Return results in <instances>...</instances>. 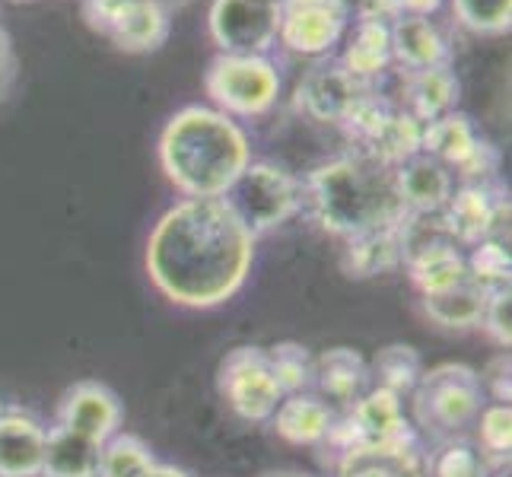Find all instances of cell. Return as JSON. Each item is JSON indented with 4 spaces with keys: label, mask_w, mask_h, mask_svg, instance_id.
Returning a JSON list of instances; mask_svg holds the SVG:
<instances>
[{
    "label": "cell",
    "mask_w": 512,
    "mask_h": 477,
    "mask_svg": "<svg viewBox=\"0 0 512 477\" xmlns=\"http://www.w3.org/2000/svg\"><path fill=\"white\" fill-rule=\"evenodd\" d=\"M255 242L223 198H182L147 239V274L169 303L214 309L245 287Z\"/></svg>",
    "instance_id": "6da1fadb"
},
{
    "label": "cell",
    "mask_w": 512,
    "mask_h": 477,
    "mask_svg": "<svg viewBox=\"0 0 512 477\" xmlns=\"http://www.w3.org/2000/svg\"><path fill=\"white\" fill-rule=\"evenodd\" d=\"M303 207L328 236L353 239L373 229L401 226L408 217L392 166L366 153H344L315 166L303 179Z\"/></svg>",
    "instance_id": "7a4b0ae2"
},
{
    "label": "cell",
    "mask_w": 512,
    "mask_h": 477,
    "mask_svg": "<svg viewBox=\"0 0 512 477\" xmlns=\"http://www.w3.org/2000/svg\"><path fill=\"white\" fill-rule=\"evenodd\" d=\"M249 163V134L214 105H185L160 134V166L185 198H223Z\"/></svg>",
    "instance_id": "3957f363"
},
{
    "label": "cell",
    "mask_w": 512,
    "mask_h": 477,
    "mask_svg": "<svg viewBox=\"0 0 512 477\" xmlns=\"http://www.w3.org/2000/svg\"><path fill=\"white\" fill-rule=\"evenodd\" d=\"M487 404V388L481 373L468 363H439L423 369L420 382L411 392L414 430L430 436L433 443L462 436Z\"/></svg>",
    "instance_id": "277c9868"
},
{
    "label": "cell",
    "mask_w": 512,
    "mask_h": 477,
    "mask_svg": "<svg viewBox=\"0 0 512 477\" xmlns=\"http://www.w3.org/2000/svg\"><path fill=\"white\" fill-rule=\"evenodd\" d=\"M223 201L258 239L274 233L303 210V182L271 159H252L226 188Z\"/></svg>",
    "instance_id": "5b68a950"
},
{
    "label": "cell",
    "mask_w": 512,
    "mask_h": 477,
    "mask_svg": "<svg viewBox=\"0 0 512 477\" xmlns=\"http://www.w3.org/2000/svg\"><path fill=\"white\" fill-rule=\"evenodd\" d=\"M284 83L271 55H217L204 70V93L217 112L229 118H264Z\"/></svg>",
    "instance_id": "8992f818"
},
{
    "label": "cell",
    "mask_w": 512,
    "mask_h": 477,
    "mask_svg": "<svg viewBox=\"0 0 512 477\" xmlns=\"http://www.w3.org/2000/svg\"><path fill=\"white\" fill-rule=\"evenodd\" d=\"M420 443V433L414 430L411 417L404 414V398L388 392V388L373 385L369 392L334 417V427L325 439V449L334 452V462L357 446H401Z\"/></svg>",
    "instance_id": "52a82bcc"
},
{
    "label": "cell",
    "mask_w": 512,
    "mask_h": 477,
    "mask_svg": "<svg viewBox=\"0 0 512 477\" xmlns=\"http://www.w3.org/2000/svg\"><path fill=\"white\" fill-rule=\"evenodd\" d=\"M83 20L125 55L160 51L172 32V13L160 0H83Z\"/></svg>",
    "instance_id": "ba28073f"
},
{
    "label": "cell",
    "mask_w": 512,
    "mask_h": 477,
    "mask_svg": "<svg viewBox=\"0 0 512 477\" xmlns=\"http://www.w3.org/2000/svg\"><path fill=\"white\" fill-rule=\"evenodd\" d=\"M217 392L242 420L264 423L271 420L277 404L284 401V392L274 379L268 350L245 344L233 347L217 366Z\"/></svg>",
    "instance_id": "9c48e42d"
},
{
    "label": "cell",
    "mask_w": 512,
    "mask_h": 477,
    "mask_svg": "<svg viewBox=\"0 0 512 477\" xmlns=\"http://www.w3.org/2000/svg\"><path fill=\"white\" fill-rule=\"evenodd\" d=\"M210 42L220 55H271L280 32L277 0H210Z\"/></svg>",
    "instance_id": "30bf717a"
},
{
    "label": "cell",
    "mask_w": 512,
    "mask_h": 477,
    "mask_svg": "<svg viewBox=\"0 0 512 477\" xmlns=\"http://www.w3.org/2000/svg\"><path fill=\"white\" fill-rule=\"evenodd\" d=\"M443 223L462 249H471L484 239H506L509 191L503 182H462L443 210Z\"/></svg>",
    "instance_id": "8fae6325"
},
{
    "label": "cell",
    "mask_w": 512,
    "mask_h": 477,
    "mask_svg": "<svg viewBox=\"0 0 512 477\" xmlns=\"http://www.w3.org/2000/svg\"><path fill=\"white\" fill-rule=\"evenodd\" d=\"M277 45L299 58H328L347 35V16L334 0H277Z\"/></svg>",
    "instance_id": "7c38bea8"
},
{
    "label": "cell",
    "mask_w": 512,
    "mask_h": 477,
    "mask_svg": "<svg viewBox=\"0 0 512 477\" xmlns=\"http://www.w3.org/2000/svg\"><path fill=\"white\" fill-rule=\"evenodd\" d=\"M363 90L366 83L353 80L341 61H319L296 86V109L315 125L341 128Z\"/></svg>",
    "instance_id": "4fadbf2b"
},
{
    "label": "cell",
    "mask_w": 512,
    "mask_h": 477,
    "mask_svg": "<svg viewBox=\"0 0 512 477\" xmlns=\"http://www.w3.org/2000/svg\"><path fill=\"white\" fill-rule=\"evenodd\" d=\"M121 420H125L121 398L102 382L70 385L67 392L61 395L58 414H55L58 427L77 430L83 436L96 439V443H105L109 436H115L121 430Z\"/></svg>",
    "instance_id": "5bb4252c"
},
{
    "label": "cell",
    "mask_w": 512,
    "mask_h": 477,
    "mask_svg": "<svg viewBox=\"0 0 512 477\" xmlns=\"http://www.w3.org/2000/svg\"><path fill=\"white\" fill-rule=\"evenodd\" d=\"M369 388H373V373H369V363L360 350L331 347L322 357H315L312 392L338 414L353 408Z\"/></svg>",
    "instance_id": "9a60e30c"
},
{
    "label": "cell",
    "mask_w": 512,
    "mask_h": 477,
    "mask_svg": "<svg viewBox=\"0 0 512 477\" xmlns=\"http://www.w3.org/2000/svg\"><path fill=\"white\" fill-rule=\"evenodd\" d=\"M48 430L39 417L0 408V477H42Z\"/></svg>",
    "instance_id": "2e32d148"
},
{
    "label": "cell",
    "mask_w": 512,
    "mask_h": 477,
    "mask_svg": "<svg viewBox=\"0 0 512 477\" xmlns=\"http://www.w3.org/2000/svg\"><path fill=\"white\" fill-rule=\"evenodd\" d=\"M395 188L398 198L408 214H443L452 191H455V175L449 166L436 163V159L414 153L395 169Z\"/></svg>",
    "instance_id": "e0dca14e"
},
{
    "label": "cell",
    "mask_w": 512,
    "mask_h": 477,
    "mask_svg": "<svg viewBox=\"0 0 512 477\" xmlns=\"http://www.w3.org/2000/svg\"><path fill=\"white\" fill-rule=\"evenodd\" d=\"M392 35V61L401 70H427L452 64V42L430 16H404L398 13L388 23Z\"/></svg>",
    "instance_id": "ac0fdd59"
},
{
    "label": "cell",
    "mask_w": 512,
    "mask_h": 477,
    "mask_svg": "<svg viewBox=\"0 0 512 477\" xmlns=\"http://www.w3.org/2000/svg\"><path fill=\"white\" fill-rule=\"evenodd\" d=\"M401 74V109L414 115L420 125L455 112L462 86H458L452 64L427 70H401Z\"/></svg>",
    "instance_id": "d6986e66"
},
{
    "label": "cell",
    "mask_w": 512,
    "mask_h": 477,
    "mask_svg": "<svg viewBox=\"0 0 512 477\" xmlns=\"http://www.w3.org/2000/svg\"><path fill=\"white\" fill-rule=\"evenodd\" d=\"M334 477H427L423 439L401 446H357L334 462Z\"/></svg>",
    "instance_id": "ffe728a7"
},
{
    "label": "cell",
    "mask_w": 512,
    "mask_h": 477,
    "mask_svg": "<svg viewBox=\"0 0 512 477\" xmlns=\"http://www.w3.org/2000/svg\"><path fill=\"white\" fill-rule=\"evenodd\" d=\"M392 64V35H388L385 20H363L347 26L341 67L353 80L373 86Z\"/></svg>",
    "instance_id": "44dd1931"
},
{
    "label": "cell",
    "mask_w": 512,
    "mask_h": 477,
    "mask_svg": "<svg viewBox=\"0 0 512 477\" xmlns=\"http://www.w3.org/2000/svg\"><path fill=\"white\" fill-rule=\"evenodd\" d=\"M334 417L338 411L328 408L315 392H299L280 401L271 420L277 436L290 446H322L334 427Z\"/></svg>",
    "instance_id": "7402d4cb"
},
{
    "label": "cell",
    "mask_w": 512,
    "mask_h": 477,
    "mask_svg": "<svg viewBox=\"0 0 512 477\" xmlns=\"http://www.w3.org/2000/svg\"><path fill=\"white\" fill-rule=\"evenodd\" d=\"M341 268L353 280H373V277H382L388 271L401 268V236H398V226H392V229H373V233L344 239Z\"/></svg>",
    "instance_id": "603a6c76"
},
{
    "label": "cell",
    "mask_w": 512,
    "mask_h": 477,
    "mask_svg": "<svg viewBox=\"0 0 512 477\" xmlns=\"http://www.w3.org/2000/svg\"><path fill=\"white\" fill-rule=\"evenodd\" d=\"M102 443L67 427H51L45 443L42 477H96Z\"/></svg>",
    "instance_id": "cb8c5ba5"
},
{
    "label": "cell",
    "mask_w": 512,
    "mask_h": 477,
    "mask_svg": "<svg viewBox=\"0 0 512 477\" xmlns=\"http://www.w3.org/2000/svg\"><path fill=\"white\" fill-rule=\"evenodd\" d=\"M478 137L481 134L474 128V121L465 112L455 109L443 118L427 121V125L420 128V153L455 169L471 153V147L478 144Z\"/></svg>",
    "instance_id": "d4e9b609"
},
{
    "label": "cell",
    "mask_w": 512,
    "mask_h": 477,
    "mask_svg": "<svg viewBox=\"0 0 512 477\" xmlns=\"http://www.w3.org/2000/svg\"><path fill=\"white\" fill-rule=\"evenodd\" d=\"M420 303H423V312H427L430 322H436L439 328L468 331V328H478L481 325L484 303H487V290L478 287L468 277L465 284H458V287H452L446 293L420 296Z\"/></svg>",
    "instance_id": "484cf974"
},
{
    "label": "cell",
    "mask_w": 512,
    "mask_h": 477,
    "mask_svg": "<svg viewBox=\"0 0 512 477\" xmlns=\"http://www.w3.org/2000/svg\"><path fill=\"white\" fill-rule=\"evenodd\" d=\"M369 373H373V385L388 388L395 395H411L414 385L423 376V360L411 344H388L382 347L373 363H369Z\"/></svg>",
    "instance_id": "4316f807"
},
{
    "label": "cell",
    "mask_w": 512,
    "mask_h": 477,
    "mask_svg": "<svg viewBox=\"0 0 512 477\" xmlns=\"http://www.w3.org/2000/svg\"><path fill=\"white\" fill-rule=\"evenodd\" d=\"M497 465L465 436L443 439L427 455V477H490Z\"/></svg>",
    "instance_id": "83f0119b"
},
{
    "label": "cell",
    "mask_w": 512,
    "mask_h": 477,
    "mask_svg": "<svg viewBox=\"0 0 512 477\" xmlns=\"http://www.w3.org/2000/svg\"><path fill=\"white\" fill-rule=\"evenodd\" d=\"M156 465L153 449L134 433H115L102 443L96 477H140Z\"/></svg>",
    "instance_id": "f1b7e54d"
},
{
    "label": "cell",
    "mask_w": 512,
    "mask_h": 477,
    "mask_svg": "<svg viewBox=\"0 0 512 477\" xmlns=\"http://www.w3.org/2000/svg\"><path fill=\"white\" fill-rule=\"evenodd\" d=\"M268 350V360L274 369V379L280 385V392L299 395V392H312V379H315V357L306 344L299 341H277Z\"/></svg>",
    "instance_id": "f546056e"
},
{
    "label": "cell",
    "mask_w": 512,
    "mask_h": 477,
    "mask_svg": "<svg viewBox=\"0 0 512 477\" xmlns=\"http://www.w3.org/2000/svg\"><path fill=\"white\" fill-rule=\"evenodd\" d=\"M420 128H423L420 121L398 105L395 115L388 118V125L379 131V137L363 153L395 169L398 163H404V159H411L414 153H420Z\"/></svg>",
    "instance_id": "4dcf8cb0"
},
{
    "label": "cell",
    "mask_w": 512,
    "mask_h": 477,
    "mask_svg": "<svg viewBox=\"0 0 512 477\" xmlns=\"http://www.w3.org/2000/svg\"><path fill=\"white\" fill-rule=\"evenodd\" d=\"M455 23L474 35H506L512 26V0H449Z\"/></svg>",
    "instance_id": "1f68e13d"
},
{
    "label": "cell",
    "mask_w": 512,
    "mask_h": 477,
    "mask_svg": "<svg viewBox=\"0 0 512 477\" xmlns=\"http://www.w3.org/2000/svg\"><path fill=\"white\" fill-rule=\"evenodd\" d=\"M468 264V277L484 290H497L509 287V274H512V258L503 239H484L478 245H471V252L465 255Z\"/></svg>",
    "instance_id": "d6a6232c"
},
{
    "label": "cell",
    "mask_w": 512,
    "mask_h": 477,
    "mask_svg": "<svg viewBox=\"0 0 512 477\" xmlns=\"http://www.w3.org/2000/svg\"><path fill=\"white\" fill-rule=\"evenodd\" d=\"M478 427V449L490 458L493 465H509V452H512V411L509 404L490 401L484 404V411L474 420Z\"/></svg>",
    "instance_id": "836d02e7"
},
{
    "label": "cell",
    "mask_w": 512,
    "mask_h": 477,
    "mask_svg": "<svg viewBox=\"0 0 512 477\" xmlns=\"http://www.w3.org/2000/svg\"><path fill=\"white\" fill-rule=\"evenodd\" d=\"M500 163H503L500 150L487 137H478V144L452 169V175H458L462 182H500Z\"/></svg>",
    "instance_id": "e575fe53"
},
{
    "label": "cell",
    "mask_w": 512,
    "mask_h": 477,
    "mask_svg": "<svg viewBox=\"0 0 512 477\" xmlns=\"http://www.w3.org/2000/svg\"><path fill=\"white\" fill-rule=\"evenodd\" d=\"M509 309H512V293H509V287L487 290L481 328L490 334V341L497 344V347H503V350H509V344H512V328H509L512 315H509Z\"/></svg>",
    "instance_id": "d590c367"
},
{
    "label": "cell",
    "mask_w": 512,
    "mask_h": 477,
    "mask_svg": "<svg viewBox=\"0 0 512 477\" xmlns=\"http://www.w3.org/2000/svg\"><path fill=\"white\" fill-rule=\"evenodd\" d=\"M341 7V13L347 16V23H363V20H385L392 23L398 10L395 0H334Z\"/></svg>",
    "instance_id": "8d00e7d4"
},
{
    "label": "cell",
    "mask_w": 512,
    "mask_h": 477,
    "mask_svg": "<svg viewBox=\"0 0 512 477\" xmlns=\"http://www.w3.org/2000/svg\"><path fill=\"white\" fill-rule=\"evenodd\" d=\"M484 388H490V395L497 404H509V353H500L490 363V369L481 376Z\"/></svg>",
    "instance_id": "74e56055"
},
{
    "label": "cell",
    "mask_w": 512,
    "mask_h": 477,
    "mask_svg": "<svg viewBox=\"0 0 512 477\" xmlns=\"http://www.w3.org/2000/svg\"><path fill=\"white\" fill-rule=\"evenodd\" d=\"M16 80V58H13V48H10V39L0 45V102L7 99L10 86Z\"/></svg>",
    "instance_id": "f35d334b"
},
{
    "label": "cell",
    "mask_w": 512,
    "mask_h": 477,
    "mask_svg": "<svg viewBox=\"0 0 512 477\" xmlns=\"http://www.w3.org/2000/svg\"><path fill=\"white\" fill-rule=\"evenodd\" d=\"M446 0H395V10L404 16H433L443 10Z\"/></svg>",
    "instance_id": "ab89813d"
},
{
    "label": "cell",
    "mask_w": 512,
    "mask_h": 477,
    "mask_svg": "<svg viewBox=\"0 0 512 477\" xmlns=\"http://www.w3.org/2000/svg\"><path fill=\"white\" fill-rule=\"evenodd\" d=\"M140 477H191V474L182 471V468H175V465H160V462H156L153 468H147Z\"/></svg>",
    "instance_id": "60d3db41"
},
{
    "label": "cell",
    "mask_w": 512,
    "mask_h": 477,
    "mask_svg": "<svg viewBox=\"0 0 512 477\" xmlns=\"http://www.w3.org/2000/svg\"><path fill=\"white\" fill-rule=\"evenodd\" d=\"M160 4L172 13V10H182V7H188L191 4V0H160Z\"/></svg>",
    "instance_id": "b9f144b4"
},
{
    "label": "cell",
    "mask_w": 512,
    "mask_h": 477,
    "mask_svg": "<svg viewBox=\"0 0 512 477\" xmlns=\"http://www.w3.org/2000/svg\"><path fill=\"white\" fill-rule=\"evenodd\" d=\"M261 477H309V474H299V471H271V474H261Z\"/></svg>",
    "instance_id": "7bdbcfd3"
},
{
    "label": "cell",
    "mask_w": 512,
    "mask_h": 477,
    "mask_svg": "<svg viewBox=\"0 0 512 477\" xmlns=\"http://www.w3.org/2000/svg\"><path fill=\"white\" fill-rule=\"evenodd\" d=\"M490 477H509V465H500L497 471H493Z\"/></svg>",
    "instance_id": "ee69618b"
},
{
    "label": "cell",
    "mask_w": 512,
    "mask_h": 477,
    "mask_svg": "<svg viewBox=\"0 0 512 477\" xmlns=\"http://www.w3.org/2000/svg\"><path fill=\"white\" fill-rule=\"evenodd\" d=\"M0 29H4V26H0Z\"/></svg>",
    "instance_id": "f6af8a7d"
}]
</instances>
